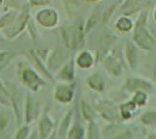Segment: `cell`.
<instances>
[{"instance_id":"1","label":"cell","mask_w":156,"mask_h":139,"mask_svg":"<svg viewBox=\"0 0 156 139\" xmlns=\"http://www.w3.org/2000/svg\"><path fill=\"white\" fill-rule=\"evenodd\" d=\"M39 20L43 23L44 25H52L54 21L56 20V15L49 11L41 12L39 15Z\"/></svg>"}]
</instances>
